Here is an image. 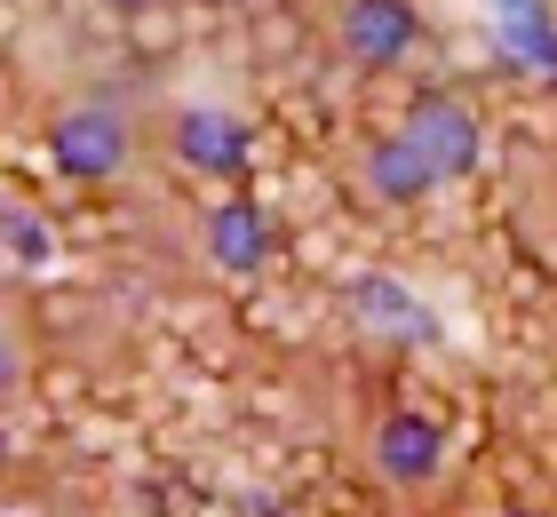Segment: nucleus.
Wrapping results in <instances>:
<instances>
[{"mask_svg": "<svg viewBox=\"0 0 557 517\" xmlns=\"http://www.w3.org/2000/svg\"><path fill=\"white\" fill-rule=\"evenodd\" d=\"M40 136H48V160H57L72 184H128L136 160H144V120H136V103L112 96V88H81L64 103H48Z\"/></svg>", "mask_w": 557, "mask_h": 517, "instance_id": "f257e3e1", "label": "nucleus"}, {"mask_svg": "<svg viewBox=\"0 0 557 517\" xmlns=\"http://www.w3.org/2000/svg\"><path fill=\"white\" fill-rule=\"evenodd\" d=\"M422 48V16L407 0H335V57L359 72H398Z\"/></svg>", "mask_w": 557, "mask_h": 517, "instance_id": "f03ea898", "label": "nucleus"}, {"mask_svg": "<svg viewBox=\"0 0 557 517\" xmlns=\"http://www.w3.org/2000/svg\"><path fill=\"white\" fill-rule=\"evenodd\" d=\"M367 470L383 478L391 494H430V485H438V470H446L438 422H430V414H414V406H391L383 422L367 430Z\"/></svg>", "mask_w": 557, "mask_h": 517, "instance_id": "7ed1b4c3", "label": "nucleus"}, {"mask_svg": "<svg viewBox=\"0 0 557 517\" xmlns=\"http://www.w3.org/2000/svg\"><path fill=\"white\" fill-rule=\"evenodd\" d=\"M160 151L191 175H215V184H239L247 175V120L215 112V103H175L160 120Z\"/></svg>", "mask_w": 557, "mask_h": 517, "instance_id": "20e7f679", "label": "nucleus"}, {"mask_svg": "<svg viewBox=\"0 0 557 517\" xmlns=\"http://www.w3.org/2000/svg\"><path fill=\"white\" fill-rule=\"evenodd\" d=\"M407 144L422 151L430 168H438V184H454V175H470L478 160H486V127H478V112H470V96H446V88H430V96H414L407 103Z\"/></svg>", "mask_w": 557, "mask_h": 517, "instance_id": "39448f33", "label": "nucleus"}, {"mask_svg": "<svg viewBox=\"0 0 557 517\" xmlns=\"http://www.w3.org/2000/svg\"><path fill=\"white\" fill-rule=\"evenodd\" d=\"M350 184H359L367 207H414L438 192V168L407 144V127H383V136H367L350 151Z\"/></svg>", "mask_w": 557, "mask_h": 517, "instance_id": "423d86ee", "label": "nucleus"}, {"mask_svg": "<svg viewBox=\"0 0 557 517\" xmlns=\"http://www.w3.org/2000/svg\"><path fill=\"white\" fill-rule=\"evenodd\" d=\"M199 239H208V263L215 271L256 279V271H271V255H278V223L263 216L256 199H215L208 216H199Z\"/></svg>", "mask_w": 557, "mask_h": 517, "instance_id": "0eeeda50", "label": "nucleus"}, {"mask_svg": "<svg viewBox=\"0 0 557 517\" xmlns=\"http://www.w3.org/2000/svg\"><path fill=\"white\" fill-rule=\"evenodd\" d=\"M24 391H33V334H24L16 295H0V414L24 406Z\"/></svg>", "mask_w": 557, "mask_h": 517, "instance_id": "6e6552de", "label": "nucleus"}, {"mask_svg": "<svg viewBox=\"0 0 557 517\" xmlns=\"http://www.w3.org/2000/svg\"><path fill=\"white\" fill-rule=\"evenodd\" d=\"M0 247H9L24 271H40L48 255H57V239H48V223L33 216V207H0Z\"/></svg>", "mask_w": 557, "mask_h": 517, "instance_id": "1a4fd4ad", "label": "nucleus"}, {"mask_svg": "<svg viewBox=\"0 0 557 517\" xmlns=\"http://www.w3.org/2000/svg\"><path fill=\"white\" fill-rule=\"evenodd\" d=\"M112 9H151V0H112Z\"/></svg>", "mask_w": 557, "mask_h": 517, "instance_id": "9d476101", "label": "nucleus"}, {"mask_svg": "<svg viewBox=\"0 0 557 517\" xmlns=\"http://www.w3.org/2000/svg\"><path fill=\"white\" fill-rule=\"evenodd\" d=\"M494 517H534V509H494Z\"/></svg>", "mask_w": 557, "mask_h": 517, "instance_id": "9b49d317", "label": "nucleus"}, {"mask_svg": "<svg viewBox=\"0 0 557 517\" xmlns=\"http://www.w3.org/2000/svg\"><path fill=\"white\" fill-rule=\"evenodd\" d=\"M549 247H557V223H549Z\"/></svg>", "mask_w": 557, "mask_h": 517, "instance_id": "f8f14e48", "label": "nucleus"}]
</instances>
